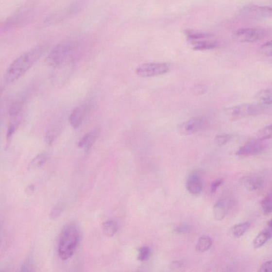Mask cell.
I'll return each mask as SVG.
<instances>
[{
    "mask_svg": "<svg viewBox=\"0 0 272 272\" xmlns=\"http://www.w3.org/2000/svg\"><path fill=\"white\" fill-rule=\"evenodd\" d=\"M45 51V47L39 46L28 51L14 61L4 73L5 84H12L25 74L41 58Z\"/></svg>",
    "mask_w": 272,
    "mask_h": 272,
    "instance_id": "cell-1",
    "label": "cell"
},
{
    "mask_svg": "<svg viewBox=\"0 0 272 272\" xmlns=\"http://www.w3.org/2000/svg\"><path fill=\"white\" fill-rule=\"evenodd\" d=\"M81 240V231L75 223L66 225L59 237L58 253L63 260L69 259L74 254Z\"/></svg>",
    "mask_w": 272,
    "mask_h": 272,
    "instance_id": "cell-2",
    "label": "cell"
},
{
    "mask_svg": "<svg viewBox=\"0 0 272 272\" xmlns=\"http://www.w3.org/2000/svg\"><path fill=\"white\" fill-rule=\"evenodd\" d=\"M79 43L69 40L56 45L48 56V64L54 67H59L68 60H72L78 50Z\"/></svg>",
    "mask_w": 272,
    "mask_h": 272,
    "instance_id": "cell-3",
    "label": "cell"
},
{
    "mask_svg": "<svg viewBox=\"0 0 272 272\" xmlns=\"http://www.w3.org/2000/svg\"><path fill=\"white\" fill-rule=\"evenodd\" d=\"M269 106L260 103L243 104L229 107L225 110L226 114L232 119H238L261 114Z\"/></svg>",
    "mask_w": 272,
    "mask_h": 272,
    "instance_id": "cell-4",
    "label": "cell"
},
{
    "mask_svg": "<svg viewBox=\"0 0 272 272\" xmlns=\"http://www.w3.org/2000/svg\"><path fill=\"white\" fill-rule=\"evenodd\" d=\"M268 34L269 31L263 28H241L235 32L234 38L238 42L254 43L261 40L267 36Z\"/></svg>",
    "mask_w": 272,
    "mask_h": 272,
    "instance_id": "cell-5",
    "label": "cell"
},
{
    "mask_svg": "<svg viewBox=\"0 0 272 272\" xmlns=\"http://www.w3.org/2000/svg\"><path fill=\"white\" fill-rule=\"evenodd\" d=\"M169 68L166 64L151 62L139 65L136 69L137 75L142 78H151L165 74Z\"/></svg>",
    "mask_w": 272,
    "mask_h": 272,
    "instance_id": "cell-6",
    "label": "cell"
},
{
    "mask_svg": "<svg viewBox=\"0 0 272 272\" xmlns=\"http://www.w3.org/2000/svg\"><path fill=\"white\" fill-rule=\"evenodd\" d=\"M83 3L81 1H77L69 5L64 9L54 13L48 17V18L44 21L47 25H54L59 22L70 18L71 17L75 16L83 8Z\"/></svg>",
    "mask_w": 272,
    "mask_h": 272,
    "instance_id": "cell-7",
    "label": "cell"
},
{
    "mask_svg": "<svg viewBox=\"0 0 272 272\" xmlns=\"http://www.w3.org/2000/svg\"><path fill=\"white\" fill-rule=\"evenodd\" d=\"M207 124L208 120L205 118L195 117L181 123L179 126V130L183 134H194L201 131Z\"/></svg>",
    "mask_w": 272,
    "mask_h": 272,
    "instance_id": "cell-8",
    "label": "cell"
},
{
    "mask_svg": "<svg viewBox=\"0 0 272 272\" xmlns=\"http://www.w3.org/2000/svg\"><path fill=\"white\" fill-rule=\"evenodd\" d=\"M268 146L262 140L251 141L241 147L237 152V155L240 156H251L263 154L268 150Z\"/></svg>",
    "mask_w": 272,
    "mask_h": 272,
    "instance_id": "cell-9",
    "label": "cell"
},
{
    "mask_svg": "<svg viewBox=\"0 0 272 272\" xmlns=\"http://www.w3.org/2000/svg\"><path fill=\"white\" fill-rule=\"evenodd\" d=\"M242 14L254 19L272 18V8L259 6L257 5H248L242 10Z\"/></svg>",
    "mask_w": 272,
    "mask_h": 272,
    "instance_id": "cell-10",
    "label": "cell"
},
{
    "mask_svg": "<svg viewBox=\"0 0 272 272\" xmlns=\"http://www.w3.org/2000/svg\"><path fill=\"white\" fill-rule=\"evenodd\" d=\"M233 205V202L229 198L219 200L213 207V216L215 220H222L227 215L230 208Z\"/></svg>",
    "mask_w": 272,
    "mask_h": 272,
    "instance_id": "cell-11",
    "label": "cell"
},
{
    "mask_svg": "<svg viewBox=\"0 0 272 272\" xmlns=\"http://www.w3.org/2000/svg\"><path fill=\"white\" fill-rule=\"evenodd\" d=\"M88 109L87 105H82L73 109L69 117L70 125L76 129L81 126Z\"/></svg>",
    "mask_w": 272,
    "mask_h": 272,
    "instance_id": "cell-12",
    "label": "cell"
},
{
    "mask_svg": "<svg viewBox=\"0 0 272 272\" xmlns=\"http://www.w3.org/2000/svg\"><path fill=\"white\" fill-rule=\"evenodd\" d=\"M100 130L98 128L94 129L85 134L79 141L78 146L80 148L86 151H89L99 137Z\"/></svg>",
    "mask_w": 272,
    "mask_h": 272,
    "instance_id": "cell-13",
    "label": "cell"
},
{
    "mask_svg": "<svg viewBox=\"0 0 272 272\" xmlns=\"http://www.w3.org/2000/svg\"><path fill=\"white\" fill-rule=\"evenodd\" d=\"M243 186L249 191H257L262 189L264 186V180L257 176L246 177L242 179Z\"/></svg>",
    "mask_w": 272,
    "mask_h": 272,
    "instance_id": "cell-14",
    "label": "cell"
},
{
    "mask_svg": "<svg viewBox=\"0 0 272 272\" xmlns=\"http://www.w3.org/2000/svg\"><path fill=\"white\" fill-rule=\"evenodd\" d=\"M186 188L192 194H200L203 188L202 180L197 175H191L187 181Z\"/></svg>",
    "mask_w": 272,
    "mask_h": 272,
    "instance_id": "cell-15",
    "label": "cell"
},
{
    "mask_svg": "<svg viewBox=\"0 0 272 272\" xmlns=\"http://www.w3.org/2000/svg\"><path fill=\"white\" fill-rule=\"evenodd\" d=\"M272 238V232L267 228H265L258 235L255 237L253 242V246L257 249L263 247Z\"/></svg>",
    "mask_w": 272,
    "mask_h": 272,
    "instance_id": "cell-16",
    "label": "cell"
},
{
    "mask_svg": "<svg viewBox=\"0 0 272 272\" xmlns=\"http://www.w3.org/2000/svg\"><path fill=\"white\" fill-rule=\"evenodd\" d=\"M257 103L270 106L272 104V88L260 90L255 95Z\"/></svg>",
    "mask_w": 272,
    "mask_h": 272,
    "instance_id": "cell-17",
    "label": "cell"
},
{
    "mask_svg": "<svg viewBox=\"0 0 272 272\" xmlns=\"http://www.w3.org/2000/svg\"><path fill=\"white\" fill-rule=\"evenodd\" d=\"M193 45V49L197 51L212 50L218 46V43L216 41L211 40L210 38L202 39V40L194 42Z\"/></svg>",
    "mask_w": 272,
    "mask_h": 272,
    "instance_id": "cell-18",
    "label": "cell"
},
{
    "mask_svg": "<svg viewBox=\"0 0 272 272\" xmlns=\"http://www.w3.org/2000/svg\"><path fill=\"white\" fill-rule=\"evenodd\" d=\"M250 226L251 223L248 221L235 225L231 229V234L236 238H239L246 234Z\"/></svg>",
    "mask_w": 272,
    "mask_h": 272,
    "instance_id": "cell-19",
    "label": "cell"
},
{
    "mask_svg": "<svg viewBox=\"0 0 272 272\" xmlns=\"http://www.w3.org/2000/svg\"><path fill=\"white\" fill-rule=\"evenodd\" d=\"M212 243L213 241L211 237L207 236H202L197 241L196 250L198 253L205 252L211 248Z\"/></svg>",
    "mask_w": 272,
    "mask_h": 272,
    "instance_id": "cell-20",
    "label": "cell"
},
{
    "mask_svg": "<svg viewBox=\"0 0 272 272\" xmlns=\"http://www.w3.org/2000/svg\"><path fill=\"white\" fill-rule=\"evenodd\" d=\"M185 34L187 38L192 43L202 39L211 38L213 36L209 34L191 30L186 31Z\"/></svg>",
    "mask_w": 272,
    "mask_h": 272,
    "instance_id": "cell-21",
    "label": "cell"
},
{
    "mask_svg": "<svg viewBox=\"0 0 272 272\" xmlns=\"http://www.w3.org/2000/svg\"><path fill=\"white\" fill-rule=\"evenodd\" d=\"M102 229L106 236L112 237L117 234L118 225L114 220L107 221L102 225Z\"/></svg>",
    "mask_w": 272,
    "mask_h": 272,
    "instance_id": "cell-22",
    "label": "cell"
},
{
    "mask_svg": "<svg viewBox=\"0 0 272 272\" xmlns=\"http://www.w3.org/2000/svg\"><path fill=\"white\" fill-rule=\"evenodd\" d=\"M60 130L61 126L59 124L51 127L45 134V142L49 145L52 144L59 135Z\"/></svg>",
    "mask_w": 272,
    "mask_h": 272,
    "instance_id": "cell-23",
    "label": "cell"
},
{
    "mask_svg": "<svg viewBox=\"0 0 272 272\" xmlns=\"http://www.w3.org/2000/svg\"><path fill=\"white\" fill-rule=\"evenodd\" d=\"M49 159V155L47 153H42L34 158L29 166L30 169L41 168L44 165Z\"/></svg>",
    "mask_w": 272,
    "mask_h": 272,
    "instance_id": "cell-24",
    "label": "cell"
},
{
    "mask_svg": "<svg viewBox=\"0 0 272 272\" xmlns=\"http://www.w3.org/2000/svg\"><path fill=\"white\" fill-rule=\"evenodd\" d=\"M257 139L264 141L272 138V124L260 129L256 135Z\"/></svg>",
    "mask_w": 272,
    "mask_h": 272,
    "instance_id": "cell-25",
    "label": "cell"
},
{
    "mask_svg": "<svg viewBox=\"0 0 272 272\" xmlns=\"http://www.w3.org/2000/svg\"><path fill=\"white\" fill-rule=\"evenodd\" d=\"M261 207L265 214L269 215L272 213V191L262 201Z\"/></svg>",
    "mask_w": 272,
    "mask_h": 272,
    "instance_id": "cell-26",
    "label": "cell"
},
{
    "mask_svg": "<svg viewBox=\"0 0 272 272\" xmlns=\"http://www.w3.org/2000/svg\"><path fill=\"white\" fill-rule=\"evenodd\" d=\"M138 259L141 262L146 261L150 258L151 254V249L147 246H143L138 249Z\"/></svg>",
    "mask_w": 272,
    "mask_h": 272,
    "instance_id": "cell-27",
    "label": "cell"
},
{
    "mask_svg": "<svg viewBox=\"0 0 272 272\" xmlns=\"http://www.w3.org/2000/svg\"><path fill=\"white\" fill-rule=\"evenodd\" d=\"M232 136L229 134H219L215 137V142L219 146H223L228 144L232 140Z\"/></svg>",
    "mask_w": 272,
    "mask_h": 272,
    "instance_id": "cell-28",
    "label": "cell"
},
{
    "mask_svg": "<svg viewBox=\"0 0 272 272\" xmlns=\"http://www.w3.org/2000/svg\"><path fill=\"white\" fill-rule=\"evenodd\" d=\"M258 51L263 55L272 56V40L262 45Z\"/></svg>",
    "mask_w": 272,
    "mask_h": 272,
    "instance_id": "cell-29",
    "label": "cell"
},
{
    "mask_svg": "<svg viewBox=\"0 0 272 272\" xmlns=\"http://www.w3.org/2000/svg\"><path fill=\"white\" fill-rule=\"evenodd\" d=\"M63 211V206L61 205H56L51 211L50 217L51 219H55L60 216Z\"/></svg>",
    "mask_w": 272,
    "mask_h": 272,
    "instance_id": "cell-30",
    "label": "cell"
},
{
    "mask_svg": "<svg viewBox=\"0 0 272 272\" xmlns=\"http://www.w3.org/2000/svg\"><path fill=\"white\" fill-rule=\"evenodd\" d=\"M260 272H272V260L264 263L259 270Z\"/></svg>",
    "mask_w": 272,
    "mask_h": 272,
    "instance_id": "cell-31",
    "label": "cell"
},
{
    "mask_svg": "<svg viewBox=\"0 0 272 272\" xmlns=\"http://www.w3.org/2000/svg\"><path fill=\"white\" fill-rule=\"evenodd\" d=\"M222 179H218L214 181L211 186V193H215L219 187L223 184Z\"/></svg>",
    "mask_w": 272,
    "mask_h": 272,
    "instance_id": "cell-32",
    "label": "cell"
},
{
    "mask_svg": "<svg viewBox=\"0 0 272 272\" xmlns=\"http://www.w3.org/2000/svg\"><path fill=\"white\" fill-rule=\"evenodd\" d=\"M188 228L187 226H181V227L178 228L175 230V232L177 233H183V232H185L186 231L188 230Z\"/></svg>",
    "mask_w": 272,
    "mask_h": 272,
    "instance_id": "cell-33",
    "label": "cell"
},
{
    "mask_svg": "<svg viewBox=\"0 0 272 272\" xmlns=\"http://www.w3.org/2000/svg\"><path fill=\"white\" fill-rule=\"evenodd\" d=\"M34 191H35V187L33 185H31L29 187H28L27 189V192L29 194L33 193Z\"/></svg>",
    "mask_w": 272,
    "mask_h": 272,
    "instance_id": "cell-34",
    "label": "cell"
},
{
    "mask_svg": "<svg viewBox=\"0 0 272 272\" xmlns=\"http://www.w3.org/2000/svg\"><path fill=\"white\" fill-rule=\"evenodd\" d=\"M265 227L267 228L272 232V219L269 221Z\"/></svg>",
    "mask_w": 272,
    "mask_h": 272,
    "instance_id": "cell-35",
    "label": "cell"
},
{
    "mask_svg": "<svg viewBox=\"0 0 272 272\" xmlns=\"http://www.w3.org/2000/svg\"></svg>",
    "mask_w": 272,
    "mask_h": 272,
    "instance_id": "cell-36",
    "label": "cell"
}]
</instances>
